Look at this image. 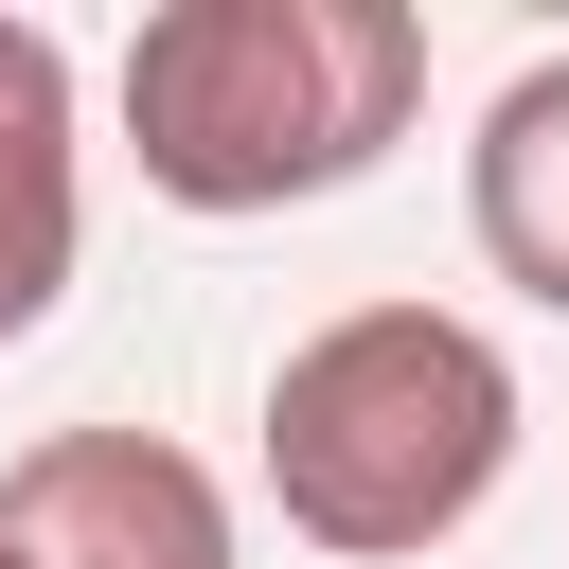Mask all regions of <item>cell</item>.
I'll return each instance as SVG.
<instances>
[{
  "label": "cell",
  "instance_id": "7a4b0ae2",
  "mask_svg": "<svg viewBox=\"0 0 569 569\" xmlns=\"http://www.w3.org/2000/svg\"><path fill=\"white\" fill-rule=\"evenodd\" d=\"M498 462H516V356L445 302H338L267 373V498L338 569L445 551L498 498Z\"/></svg>",
  "mask_w": 569,
  "mask_h": 569
},
{
  "label": "cell",
  "instance_id": "3957f363",
  "mask_svg": "<svg viewBox=\"0 0 569 569\" xmlns=\"http://www.w3.org/2000/svg\"><path fill=\"white\" fill-rule=\"evenodd\" d=\"M0 551L18 569H231V498L160 427H53L0 462Z\"/></svg>",
  "mask_w": 569,
  "mask_h": 569
},
{
  "label": "cell",
  "instance_id": "6da1fadb",
  "mask_svg": "<svg viewBox=\"0 0 569 569\" xmlns=\"http://www.w3.org/2000/svg\"><path fill=\"white\" fill-rule=\"evenodd\" d=\"M427 107L409 0H160L124 36V160L178 213H302Z\"/></svg>",
  "mask_w": 569,
  "mask_h": 569
},
{
  "label": "cell",
  "instance_id": "8992f818",
  "mask_svg": "<svg viewBox=\"0 0 569 569\" xmlns=\"http://www.w3.org/2000/svg\"><path fill=\"white\" fill-rule=\"evenodd\" d=\"M0 569H18V551H0Z\"/></svg>",
  "mask_w": 569,
  "mask_h": 569
},
{
  "label": "cell",
  "instance_id": "277c9868",
  "mask_svg": "<svg viewBox=\"0 0 569 569\" xmlns=\"http://www.w3.org/2000/svg\"><path fill=\"white\" fill-rule=\"evenodd\" d=\"M71 231H89V178H71V53H53L36 18H0V338L53 320Z\"/></svg>",
  "mask_w": 569,
  "mask_h": 569
},
{
  "label": "cell",
  "instance_id": "5b68a950",
  "mask_svg": "<svg viewBox=\"0 0 569 569\" xmlns=\"http://www.w3.org/2000/svg\"><path fill=\"white\" fill-rule=\"evenodd\" d=\"M462 213H480V267H498L516 302L569 320V53H533V71L480 107V142H462Z\"/></svg>",
  "mask_w": 569,
  "mask_h": 569
}]
</instances>
